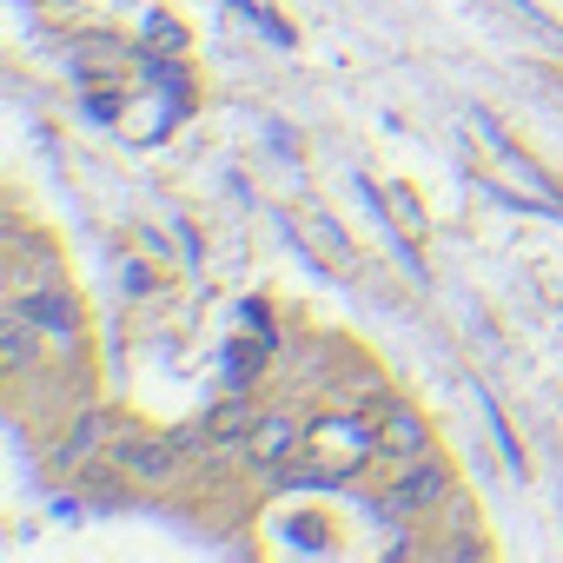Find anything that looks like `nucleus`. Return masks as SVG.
<instances>
[{"label":"nucleus","instance_id":"obj_1","mask_svg":"<svg viewBox=\"0 0 563 563\" xmlns=\"http://www.w3.org/2000/svg\"><path fill=\"white\" fill-rule=\"evenodd\" d=\"M378 444H385V438H378L372 424H358V418H332V424L312 431V451H325L319 471H299V477H286V484H345L358 464H372Z\"/></svg>","mask_w":563,"mask_h":563},{"label":"nucleus","instance_id":"obj_4","mask_svg":"<svg viewBox=\"0 0 563 563\" xmlns=\"http://www.w3.org/2000/svg\"><path fill=\"white\" fill-rule=\"evenodd\" d=\"M245 451H252L258 464H292V451H299V424H292V418H258L252 438H245Z\"/></svg>","mask_w":563,"mask_h":563},{"label":"nucleus","instance_id":"obj_9","mask_svg":"<svg viewBox=\"0 0 563 563\" xmlns=\"http://www.w3.org/2000/svg\"><path fill=\"white\" fill-rule=\"evenodd\" d=\"M265 352H272V339H258V345H245V339H239V345H225V378H232V391L265 365Z\"/></svg>","mask_w":563,"mask_h":563},{"label":"nucleus","instance_id":"obj_8","mask_svg":"<svg viewBox=\"0 0 563 563\" xmlns=\"http://www.w3.org/2000/svg\"><path fill=\"white\" fill-rule=\"evenodd\" d=\"M378 438H385V451H398V457H418V451H424V424H418L411 411H391Z\"/></svg>","mask_w":563,"mask_h":563},{"label":"nucleus","instance_id":"obj_2","mask_svg":"<svg viewBox=\"0 0 563 563\" xmlns=\"http://www.w3.org/2000/svg\"><path fill=\"white\" fill-rule=\"evenodd\" d=\"M438 497H444V471H438V464H411V471L398 477V490H391L378 510H385V517H411V510H424V504H438Z\"/></svg>","mask_w":563,"mask_h":563},{"label":"nucleus","instance_id":"obj_3","mask_svg":"<svg viewBox=\"0 0 563 563\" xmlns=\"http://www.w3.org/2000/svg\"><path fill=\"white\" fill-rule=\"evenodd\" d=\"M113 457H120L133 477H173V464H179V438H126Z\"/></svg>","mask_w":563,"mask_h":563},{"label":"nucleus","instance_id":"obj_6","mask_svg":"<svg viewBox=\"0 0 563 563\" xmlns=\"http://www.w3.org/2000/svg\"><path fill=\"white\" fill-rule=\"evenodd\" d=\"M34 332H41V325H34L21 306H14L8 319H0V358H8L14 372H34Z\"/></svg>","mask_w":563,"mask_h":563},{"label":"nucleus","instance_id":"obj_7","mask_svg":"<svg viewBox=\"0 0 563 563\" xmlns=\"http://www.w3.org/2000/svg\"><path fill=\"white\" fill-rule=\"evenodd\" d=\"M252 424H258V411H252L245 398H225V405L206 418V431H212V451H225V444H245V438H252Z\"/></svg>","mask_w":563,"mask_h":563},{"label":"nucleus","instance_id":"obj_5","mask_svg":"<svg viewBox=\"0 0 563 563\" xmlns=\"http://www.w3.org/2000/svg\"><path fill=\"white\" fill-rule=\"evenodd\" d=\"M21 312H27L41 332H60L67 345L80 339V325H74V299H60V292H27V299H21Z\"/></svg>","mask_w":563,"mask_h":563}]
</instances>
